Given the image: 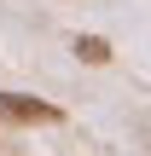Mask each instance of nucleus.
Here are the masks:
<instances>
[{
    "label": "nucleus",
    "instance_id": "1",
    "mask_svg": "<svg viewBox=\"0 0 151 156\" xmlns=\"http://www.w3.org/2000/svg\"><path fill=\"white\" fill-rule=\"evenodd\" d=\"M0 122H12V127H52V122H64V110L52 98H35V93H0Z\"/></svg>",
    "mask_w": 151,
    "mask_h": 156
},
{
    "label": "nucleus",
    "instance_id": "2",
    "mask_svg": "<svg viewBox=\"0 0 151 156\" xmlns=\"http://www.w3.org/2000/svg\"><path fill=\"white\" fill-rule=\"evenodd\" d=\"M70 52H76L81 64H111V41H105V35H76Z\"/></svg>",
    "mask_w": 151,
    "mask_h": 156
}]
</instances>
